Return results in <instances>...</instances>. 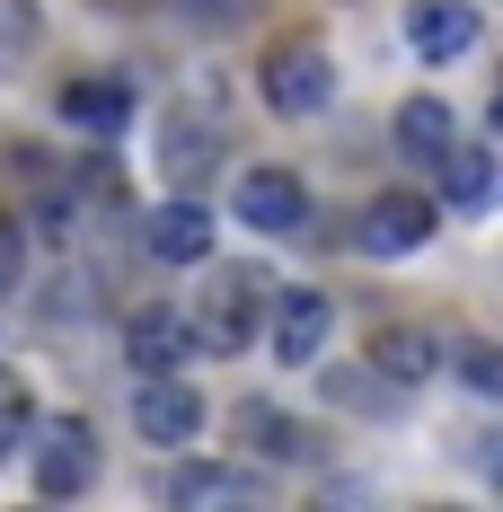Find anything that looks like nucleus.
I'll return each instance as SVG.
<instances>
[{
    "instance_id": "obj_1",
    "label": "nucleus",
    "mask_w": 503,
    "mask_h": 512,
    "mask_svg": "<svg viewBox=\"0 0 503 512\" xmlns=\"http://www.w3.org/2000/svg\"><path fill=\"white\" fill-rule=\"evenodd\" d=\"M265 301H274V274L265 265H230V274H212L203 283V301H195V345L203 354H239L256 336V318H265Z\"/></svg>"
},
{
    "instance_id": "obj_2",
    "label": "nucleus",
    "mask_w": 503,
    "mask_h": 512,
    "mask_svg": "<svg viewBox=\"0 0 503 512\" xmlns=\"http://www.w3.org/2000/svg\"><path fill=\"white\" fill-rule=\"evenodd\" d=\"M256 89H265V106H274L283 124H309V115L336 106V62L292 36V45H274L265 62H256Z\"/></svg>"
},
{
    "instance_id": "obj_3",
    "label": "nucleus",
    "mask_w": 503,
    "mask_h": 512,
    "mask_svg": "<svg viewBox=\"0 0 503 512\" xmlns=\"http://www.w3.org/2000/svg\"><path fill=\"white\" fill-rule=\"evenodd\" d=\"M27 451H36V495H53V504L89 495V477H98V442H89L80 415H36Z\"/></svg>"
},
{
    "instance_id": "obj_4",
    "label": "nucleus",
    "mask_w": 503,
    "mask_h": 512,
    "mask_svg": "<svg viewBox=\"0 0 503 512\" xmlns=\"http://www.w3.org/2000/svg\"><path fill=\"white\" fill-rule=\"evenodd\" d=\"M230 204H239V221L265 230V239H301L309 230V186L292 177V168H239Z\"/></svg>"
},
{
    "instance_id": "obj_5",
    "label": "nucleus",
    "mask_w": 503,
    "mask_h": 512,
    "mask_svg": "<svg viewBox=\"0 0 503 512\" xmlns=\"http://www.w3.org/2000/svg\"><path fill=\"white\" fill-rule=\"evenodd\" d=\"M133 433H142V442H195L203 433V398L177 371H142V389H133Z\"/></svg>"
},
{
    "instance_id": "obj_6",
    "label": "nucleus",
    "mask_w": 503,
    "mask_h": 512,
    "mask_svg": "<svg viewBox=\"0 0 503 512\" xmlns=\"http://www.w3.org/2000/svg\"><path fill=\"white\" fill-rule=\"evenodd\" d=\"M406 45H415V62H468L477 53V9L468 0H415L406 9Z\"/></svg>"
},
{
    "instance_id": "obj_7",
    "label": "nucleus",
    "mask_w": 503,
    "mask_h": 512,
    "mask_svg": "<svg viewBox=\"0 0 503 512\" xmlns=\"http://www.w3.org/2000/svg\"><path fill=\"white\" fill-rule=\"evenodd\" d=\"M327 336H336V301L327 292H274V354L292 371H309L327 354Z\"/></svg>"
},
{
    "instance_id": "obj_8",
    "label": "nucleus",
    "mask_w": 503,
    "mask_h": 512,
    "mask_svg": "<svg viewBox=\"0 0 503 512\" xmlns=\"http://www.w3.org/2000/svg\"><path fill=\"white\" fill-rule=\"evenodd\" d=\"M433 230H442L433 195H380V204L362 212V248H371V256H415Z\"/></svg>"
},
{
    "instance_id": "obj_9",
    "label": "nucleus",
    "mask_w": 503,
    "mask_h": 512,
    "mask_svg": "<svg viewBox=\"0 0 503 512\" xmlns=\"http://www.w3.org/2000/svg\"><path fill=\"white\" fill-rule=\"evenodd\" d=\"M159 495L168 504H256L265 477H248V468H230V460H177L159 477Z\"/></svg>"
},
{
    "instance_id": "obj_10",
    "label": "nucleus",
    "mask_w": 503,
    "mask_h": 512,
    "mask_svg": "<svg viewBox=\"0 0 503 512\" xmlns=\"http://www.w3.org/2000/svg\"><path fill=\"white\" fill-rule=\"evenodd\" d=\"M371 371H389V389H424L442 371V336L433 327H380L371 336Z\"/></svg>"
},
{
    "instance_id": "obj_11",
    "label": "nucleus",
    "mask_w": 503,
    "mask_h": 512,
    "mask_svg": "<svg viewBox=\"0 0 503 512\" xmlns=\"http://www.w3.org/2000/svg\"><path fill=\"white\" fill-rule=\"evenodd\" d=\"M142 248H151L159 265H203V256H212V212L203 204H159L151 230H142Z\"/></svg>"
},
{
    "instance_id": "obj_12",
    "label": "nucleus",
    "mask_w": 503,
    "mask_h": 512,
    "mask_svg": "<svg viewBox=\"0 0 503 512\" xmlns=\"http://www.w3.org/2000/svg\"><path fill=\"white\" fill-rule=\"evenodd\" d=\"M124 354H133V371H177V362L195 354V327H186L177 309H142V318L124 327Z\"/></svg>"
},
{
    "instance_id": "obj_13",
    "label": "nucleus",
    "mask_w": 503,
    "mask_h": 512,
    "mask_svg": "<svg viewBox=\"0 0 503 512\" xmlns=\"http://www.w3.org/2000/svg\"><path fill=\"white\" fill-rule=\"evenodd\" d=\"M62 115H71V124H89V133H124V124H133V89L89 71V80H71V89H62Z\"/></svg>"
},
{
    "instance_id": "obj_14",
    "label": "nucleus",
    "mask_w": 503,
    "mask_h": 512,
    "mask_svg": "<svg viewBox=\"0 0 503 512\" xmlns=\"http://www.w3.org/2000/svg\"><path fill=\"white\" fill-rule=\"evenodd\" d=\"M451 142H459V115H451L442 98H406V106H398V151H406V159H424V168H433Z\"/></svg>"
},
{
    "instance_id": "obj_15",
    "label": "nucleus",
    "mask_w": 503,
    "mask_h": 512,
    "mask_svg": "<svg viewBox=\"0 0 503 512\" xmlns=\"http://www.w3.org/2000/svg\"><path fill=\"white\" fill-rule=\"evenodd\" d=\"M239 433H248L265 460H309V433L283 407H265V398H239Z\"/></svg>"
},
{
    "instance_id": "obj_16",
    "label": "nucleus",
    "mask_w": 503,
    "mask_h": 512,
    "mask_svg": "<svg viewBox=\"0 0 503 512\" xmlns=\"http://www.w3.org/2000/svg\"><path fill=\"white\" fill-rule=\"evenodd\" d=\"M45 45V0H0V71Z\"/></svg>"
},
{
    "instance_id": "obj_17",
    "label": "nucleus",
    "mask_w": 503,
    "mask_h": 512,
    "mask_svg": "<svg viewBox=\"0 0 503 512\" xmlns=\"http://www.w3.org/2000/svg\"><path fill=\"white\" fill-rule=\"evenodd\" d=\"M159 159H168L177 177H195L203 159H212V124H203V115H168V133H159Z\"/></svg>"
},
{
    "instance_id": "obj_18",
    "label": "nucleus",
    "mask_w": 503,
    "mask_h": 512,
    "mask_svg": "<svg viewBox=\"0 0 503 512\" xmlns=\"http://www.w3.org/2000/svg\"><path fill=\"white\" fill-rule=\"evenodd\" d=\"M433 168H442V186H451V204H486V186H495V168H486L477 151H459V142H451L442 159H433Z\"/></svg>"
},
{
    "instance_id": "obj_19",
    "label": "nucleus",
    "mask_w": 503,
    "mask_h": 512,
    "mask_svg": "<svg viewBox=\"0 0 503 512\" xmlns=\"http://www.w3.org/2000/svg\"><path fill=\"white\" fill-rule=\"evenodd\" d=\"M27 433H36V398L0 371V460H18V451H27Z\"/></svg>"
},
{
    "instance_id": "obj_20",
    "label": "nucleus",
    "mask_w": 503,
    "mask_h": 512,
    "mask_svg": "<svg viewBox=\"0 0 503 512\" xmlns=\"http://www.w3.org/2000/svg\"><path fill=\"white\" fill-rule=\"evenodd\" d=\"M451 371L477 398H503V345H451Z\"/></svg>"
},
{
    "instance_id": "obj_21",
    "label": "nucleus",
    "mask_w": 503,
    "mask_h": 512,
    "mask_svg": "<svg viewBox=\"0 0 503 512\" xmlns=\"http://www.w3.org/2000/svg\"><path fill=\"white\" fill-rule=\"evenodd\" d=\"M18 274H27V239H18V230H9V221H0V292H9V283H18Z\"/></svg>"
},
{
    "instance_id": "obj_22",
    "label": "nucleus",
    "mask_w": 503,
    "mask_h": 512,
    "mask_svg": "<svg viewBox=\"0 0 503 512\" xmlns=\"http://www.w3.org/2000/svg\"><path fill=\"white\" fill-rule=\"evenodd\" d=\"M195 9H203V27H230V18H239L248 0H195Z\"/></svg>"
},
{
    "instance_id": "obj_23",
    "label": "nucleus",
    "mask_w": 503,
    "mask_h": 512,
    "mask_svg": "<svg viewBox=\"0 0 503 512\" xmlns=\"http://www.w3.org/2000/svg\"><path fill=\"white\" fill-rule=\"evenodd\" d=\"M495 133H503V89H495Z\"/></svg>"
},
{
    "instance_id": "obj_24",
    "label": "nucleus",
    "mask_w": 503,
    "mask_h": 512,
    "mask_svg": "<svg viewBox=\"0 0 503 512\" xmlns=\"http://www.w3.org/2000/svg\"><path fill=\"white\" fill-rule=\"evenodd\" d=\"M495 495H503V451H495Z\"/></svg>"
},
{
    "instance_id": "obj_25",
    "label": "nucleus",
    "mask_w": 503,
    "mask_h": 512,
    "mask_svg": "<svg viewBox=\"0 0 503 512\" xmlns=\"http://www.w3.org/2000/svg\"><path fill=\"white\" fill-rule=\"evenodd\" d=\"M115 9H142V0H115Z\"/></svg>"
}]
</instances>
